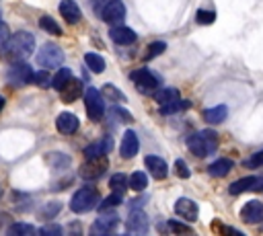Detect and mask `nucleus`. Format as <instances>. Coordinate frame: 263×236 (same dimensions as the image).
I'll return each instance as SVG.
<instances>
[{
    "mask_svg": "<svg viewBox=\"0 0 263 236\" xmlns=\"http://www.w3.org/2000/svg\"><path fill=\"white\" fill-rule=\"evenodd\" d=\"M107 166H109L107 156L86 158V162L78 168V174H80V179H84V181H95V179H99V176H103V174H105Z\"/></svg>",
    "mask_w": 263,
    "mask_h": 236,
    "instance_id": "nucleus-8",
    "label": "nucleus"
},
{
    "mask_svg": "<svg viewBox=\"0 0 263 236\" xmlns=\"http://www.w3.org/2000/svg\"><path fill=\"white\" fill-rule=\"evenodd\" d=\"M121 203V193L113 191L107 199H103V203H99V209H111V207H117Z\"/></svg>",
    "mask_w": 263,
    "mask_h": 236,
    "instance_id": "nucleus-39",
    "label": "nucleus"
},
{
    "mask_svg": "<svg viewBox=\"0 0 263 236\" xmlns=\"http://www.w3.org/2000/svg\"><path fill=\"white\" fill-rule=\"evenodd\" d=\"M4 103H6V101H4V96H0V111L4 109Z\"/></svg>",
    "mask_w": 263,
    "mask_h": 236,
    "instance_id": "nucleus-47",
    "label": "nucleus"
},
{
    "mask_svg": "<svg viewBox=\"0 0 263 236\" xmlns=\"http://www.w3.org/2000/svg\"><path fill=\"white\" fill-rule=\"evenodd\" d=\"M82 90H84L82 80L72 78V80L60 90V92H62V101H64V103H74V101H78V99L82 96Z\"/></svg>",
    "mask_w": 263,
    "mask_h": 236,
    "instance_id": "nucleus-20",
    "label": "nucleus"
},
{
    "mask_svg": "<svg viewBox=\"0 0 263 236\" xmlns=\"http://www.w3.org/2000/svg\"><path fill=\"white\" fill-rule=\"evenodd\" d=\"M129 78H132V82L136 84V88H138L140 92H144V94L154 92V90L158 88V84H160V78H158L152 70H148V68L134 70V72L129 74Z\"/></svg>",
    "mask_w": 263,
    "mask_h": 236,
    "instance_id": "nucleus-5",
    "label": "nucleus"
},
{
    "mask_svg": "<svg viewBox=\"0 0 263 236\" xmlns=\"http://www.w3.org/2000/svg\"><path fill=\"white\" fill-rule=\"evenodd\" d=\"M144 166H146L148 172H150L154 179H158V181L166 179V174H168V166H166V162H164L160 156H146V158H144Z\"/></svg>",
    "mask_w": 263,
    "mask_h": 236,
    "instance_id": "nucleus-19",
    "label": "nucleus"
},
{
    "mask_svg": "<svg viewBox=\"0 0 263 236\" xmlns=\"http://www.w3.org/2000/svg\"><path fill=\"white\" fill-rule=\"evenodd\" d=\"M8 39H10V31H8L6 23H2V18H0V47H4L8 43Z\"/></svg>",
    "mask_w": 263,
    "mask_h": 236,
    "instance_id": "nucleus-44",
    "label": "nucleus"
},
{
    "mask_svg": "<svg viewBox=\"0 0 263 236\" xmlns=\"http://www.w3.org/2000/svg\"><path fill=\"white\" fill-rule=\"evenodd\" d=\"M201 135H203V140H205L208 152H210V154H212V152H216V148H218V133H216L214 129H203V131H201Z\"/></svg>",
    "mask_w": 263,
    "mask_h": 236,
    "instance_id": "nucleus-38",
    "label": "nucleus"
},
{
    "mask_svg": "<svg viewBox=\"0 0 263 236\" xmlns=\"http://www.w3.org/2000/svg\"><path fill=\"white\" fill-rule=\"evenodd\" d=\"M70 80H72V70H70V68H60V70L53 74V78H51V88L62 90Z\"/></svg>",
    "mask_w": 263,
    "mask_h": 236,
    "instance_id": "nucleus-26",
    "label": "nucleus"
},
{
    "mask_svg": "<svg viewBox=\"0 0 263 236\" xmlns=\"http://www.w3.org/2000/svg\"><path fill=\"white\" fill-rule=\"evenodd\" d=\"M168 230H171V232H177V234H181V232H191V228H189L187 224H181V222H177V220H168Z\"/></svg>",
    "mask_w": 263,
    "mask_h": 236,
    "instance_id": "nucleus-41",
    "label": "nucleus"
},
{
    "mask_svg": "<svg viewBox=\"0 0 263 236\" xmlns=\"http://www.w3.org/2000/svg\"><path fill=\"white\" fill-rule=\"evenodd\" d=\"M117 224H119V215H117V211H115V207H111V209H101V213H99V218L92 222V226H90V234H109V232H113L115 228H117Z\"/></svg>",
    "mask_w": 263,
    "mask_h": 236,
    "instance_id": "nucleus-7",
    "label": "nucleus"
},
{
    "mask_svg": "<svg viewBox=\"0 0 263 236\" xmlns=\"http://www.w3.org/2000/svg\"><path fill=\"white\" fill-rule=\"evenodd\" d=\"M109 187L117 193H123L127 187H129V176H125L123 172H115L111 179H109Z\"/></svg>",
    "mask_w": 263,
    "mask_h": 236,
    "instance_id": "nucleus-28",
    "label": "nucleus"
},
{
    "mask_svg": "<svg viewBox=\"0 0 263 236\" xmlns=\"http://www.w3.org/2000/svg\"><path fill=\"white\" fill-rule=\"evenodd\" d=\"M10 226V215L8 213H0V232H6Z\"/></svg>",
    "mask_w": 263,
    "mask_h": 236,
    "instance_id": "nucleus-45",
    "label": "nucleus"
},
{
    "mask_svg": "<svg viewBox=\"0 0 263 236\" xmlns=\"http://www.w3.org/2000/svg\"><path fill=\"white\" fill-rule=\"evenodd\" d=\"M125 230L129 234H146L148 232V215L142 209H129Z\"/></svg>",
    "mask_w": 263,
    "mask_h": 236,
    "instance_id": "nucleus-13",
    "label": "nucleus"
},
{
    "mask_svg": "<svg viewBox=\"0 0 263 236\" xmlns=\"http://www.w3.org/2000/svg\"><path fill=\"white\" fill-rule=\"evenodd\" d=\"M175 213L185 220V222H195L197 215H199V209H197V203L193 199H187V197H179L175 201Z\"/></svg>",
    "mask_w": 263,
    "mask_h": 236,
    "instance_id": "nucleus-12",
    "label": "nucleus"
},
{
    "mask_svg": "<svg viewBox=\"0 0 263 236\" xmlns=\"http://www.w3.org/2000/svg\"><path fill=\"white\" fill-rule=\"evenodd\" d=\"M232 166H234V162L230 160V158H218L216 162H212L210 166H208V172L212 174V176H226L230 170H232Z\"/></svg>",
    "mask_w": 263,
    "mask_h": 236,
    "instance_id": "nucleus-23",
    "label": "nucleus"
},
{
    "mask_svg": "<svg viewBox=\"0 0 263 236\" xmlns=\"http://www.w3.org/2000/svg\"><path fill=\"white\" fill-rule=\"evenodd\" d=\"M4 49V53H6V57H10V60H25V57H29V55H33V49H35V37L31 35V33H27V31H18V33H14L10 39H8V43L2 47Z\"/></svg>",
    "mask_w": 263,
    "mask_h": 236,
    "instance_id": "nucleus-1",
    "label": "nucleus"
},
{
    "mask_svg": "<svg viewBox=\"0 0 263 236\" xmlns=\"http://www.w3.org/2000/svg\"><path fill=\"white\" fill-rule=\"evenodd\" d=\"M84 105H86V115L90 121H99L103 115H105V101H103V94L95 88V86H88L84 90Z\"/></svg>",
    "mask_w": 263,
    "mask_h": 236,
    "instance_id": "nucleus-6",
    "label": "nucleus"
},
{
    "mask_svg": "<svg viewBox=\"0 0 263 236\" xmlns=\"http://www.w3.org/2000/svg\"><path fill=\"white\" fill-rule=\"evenodd\" d=\"M78 125H80L78 117H76L74 113H70V111L60 113L58 119H55V127H58V131H60L62 135H72V133H76V131H78Z\"/></svg>",
    "mask_w": 263,
    "mask_h": 236,
    "instance_id": "nucleus-14",
    "label": "nucleus"
},
{
    "mask_svg": "<svg viewBox=\"0 0 263 236\" xmlns=\"http://www.w3.org/2000/svg\"><path fill=\"white\" fill-rule=\"evenodd\" d=\"M245 191H263V176H242L228 187L230 195H240Z\"/></svg>",
    "mask_w": 263,
    "mask_h": 236,
    "instance_id": "nucleus-11",
    "label": "nucleus"
},
{
    "mask_svg": "<svg viewBox=\"0 0 263 236\" xmlns=\"http://www.w3.org/2000/svg\"><path fill=\"white\" fill-rule=\"evenodd\" d=\"M62 232H64V230H62L60 226H53V224H51V226H43V228L39 230V234H43V236H60Z\"/></svg>",
    "mask_w": 263,
    "mask_h": 236,
    "instance_id": "nucleus-42",
    "label": "nucleus"
},
{
    "mask_svg": "<svg viewBox=\"0 0 263 236\" xmlns=\"http://www.w3.org/2000/svg\"><path fill=\"white\" fill-rule=\"evenodd\" d=\"M101 18L105 21V23H109L111 27L113 25H119L123 18H125V6H123V2L121 0H111V2H107L103 8H101Z\"/></svg>",
    "mask_w": 263,
    "mask_h": 236,
    "instance_id": "nucleus-9",
    "label": "nucleus"
},
{
    "mask_svg": "<svg viewBox=\"0 0 263 236\" xmlns=\"http://www.w3.org/2000/svg\"><path fill=\"white\" fill-rule=\"evenodd\" d=\"M109 37H111L117 45H132V43L138 39L136 31L129 29V27H123V25H113V27L109 29Z\"/></svg>",
    "mask_w": 263,
    "mask_h": 236,
    "instance_id": "nucleus-16",
    "label": "nucleus"
},
{
    "mask_svg": "<svg viewBox=\"0 0 263 236\" xmlns=\"http://www.w3.org/2000/svg\"><path fill=\"white\" fill-rule=\"evenodd\" d=\"M35 62H37L41 68H47V70L58 68V66L64 62V51H62L55 43H45V45H41V49L37 51Z\"/></svg>",
    "mask_w": 263,
    "mask_h": 236,
    "instance_id": "nucleus-4",
    "label": "nucleus"
},
{
    "mask_svg": "<svg viewBox=\"0 0 263 236\" xmlns=\"http://www.w3.org/2000/svg\"><path fill=\"white\" fill-rule=\"evenodd\" d=\"M164 49H166V43H164V41H152V43L148 45V49H146V55H144V60L148 62V60H152V57L160 55Z\"/></svg>",
    "mask_w": 263,
    "mask_h": 236,
    "instance_id": "nucleus-35",
    "label": "nucleus"
},
{
    "mask_svg": "<svg viewBox=\"0 0 263 236\" xmlns=\"http://www.w3.org/2000/svg\"><path fill=\"white\" fill-rule=\"evenodd\" d=\"M247 166H249V168L263 166V150H261V152H257V154H253V156L247 160Z\"/></svg>",
    "mask_w": 263,
    "mask_h": 236,
    "instance_id": "nucleus-43",
    "label": "nucleus"
},
{
    "mask_svg": "<svg viewBox=\"0 0 263 236\" xmlns=\"http://www.w3.org/2000/svg\"><path fill=\"white\" fill-rule=\"evenodd\" d=\"M60 14L68 25H76L82 18V10L74 0H62L60 2Z\"/></svg>",
    "mask_w": 263,
    "mask_h": 236,
    "instance_id": "nucleus-18",
    "label": "nucleus"
},
{
    "mask_svg": "<svg viewBox=\"0 0 263 236\" xmlns=\"http://www.w3.org/2000/svg\"><path fill=\"white\" fill-rule=\"evenodd\" d=\"M62 209V203L60 201H49V203H43V207L39 209V218L41 220H53Z\"/></svg>",
    "mask_w": 263,
    "mask_h": 236,
    "instance_id": "nucleus-29",
    "label": "nucleus"
},
{
    "mask_svg": "<svg viewBox=\"0 0 263 236\" xmlns=\"http://www.w3.org/2000/svg\"><path fill=\"white\" fill-rule=\"evenodd\" d=\"M240 218L247 224H259V222H263V203L257 201V199L247 201L242 205V209H240Z\"/></svg>",
    "mask_w": 263,
    "mask_h": 236,
    "instance_id": "nucleus-15",
    "label": "nucleus"
},
{
    "mask_svg": "<svg viewBox=\"0 0 263 236\" xmlns=\"http://www.w3.org/2000/svg\"><path fill=\"white\" fill-rule=\"evenodd\" d=\"M109 150H111V140H109V137H105L103 142L88 144V146L82 150V154H84L86 158H97V156H105Z\"/></svg>",
    "mask_w": 263,
    "mask_h": 236,
    "instance_id": "nucleus-22",
    "label": "nucleus"
},
{
    "mask_svg": "<svg viewBox=\"0 0 263 236\" xmlns=\"http://www.w3.org/2000/svg\"><path fill=\"white\" fill-rule=\"evenodd\" d=\"M226 115H228V109H226V105H216V107H210V109H205L203 111V119L208 121V123H222L224 119H226Z\"/></svg>",
    "mask_w": 263,
    "mask_h": 236,
    "instance_id": "nucleus-24",
    "label": "nucleus"
},
{
    "mask_svg": "<svg viewBox=\"0 0 263 236\" xmlns=\"http://www.w3.org/2000/svg\"><path fill=\"white\" fill-rule=\"evenodd\" d=\"M175 172H177V176L179 179H189V174H191V170H189V166L185 164V160H175Z\"/></svg>",
    "mask_w": 263,
    "mask_h": 236,
    "instance_id": "nucleus-40",
    "label": "nucleus"
},
{
    "mask_svg": "<svg viewBox=\"0 0 263 236\" xmlns=\"http://www.w3.org/2000/svg\"><path fill=\"white\" fill-rule=\"evenodd\" d=\"M35 232H39L35 226H31V224H25V222H16V224H10L8 226V230H6V234L8 236H33Z\"/></svg>",
    "mask_w": 263,
    "mask_h": 236,
    "instance_id": "nucleus-25",
    "label": "nucleus"
},
{
    "mask_svg": "<svg viewBox=\"0 0 263 236\" xmlns=\"http://www.w3.org/2000/svg\"><path fill=\"white\" fill-rule=\"evenodd\" d=\"M33 82V70L25 64V62H16L10 66L8 70V84L10 86H23Z\"/></svg>",
    "mask_w": 263,
    "mask_h": 236,
    "instance_id": "nucleus-10",
    "label": "nucleus"
},
{
    "mask_svg": "<svg viewBox=\"0 0 263 236\" xmlns=\"http://www.w3.org/2000/svg\"><path fill=\"white\" fill-rule=\"evenodd\" d=\"M154 99H156V103L160 105V113H162V115L177 113V111L187 109V107L191 105V103H187V101H181L177 88H158V90L154 92Z\"/></svg>",
    "mask_w": 263,
    "mask_h": 236,
    "instance_id": "nucleus-2",
    "label": "nucleus"
},
{
    "mask_svg": "<svg viewBox=\"0 0 263 236\" xmlns=\"http://www.w3.org/2000/svg\"><path fill=\"white\" fill-rule=\"evenodd\" d=\"M109 119H117L119 123H132V121H134V117H132L125 109H121L119 105H113V107H111V111H109Z\"/></svg>",
    "mask_w": 263,
    "mask_h": 236,
    "instance_id": "nucleus-32",
    "label": "nucleus"
},
{
    "mask_svg": "<svg viewBox=\"0 0 263 236\" xmlns=\"http://www.w3.org/2000/svg\"><path fill=\"white\" fill-rule=\"evenodd\" d=\"M138 150H140V140H138L136 131L127 129V131L123 133V137H121L119 154H121V158H134V156L138 154Z\"/></svg>",
    "mask_w": 263,
    "mask_h": 236,
    "instance_id": "nucleus-17",
    "label": "nucleus"
},
{
    "mask_svg": "<svg viewBox=\"0 0 263 236\" xmlns=\"http://www.w3.org/2000/svg\"><path fill=\"white\" fill-rule=\"evenodd\" d=\"M144 201H146V197H138V199H134V201H129V209H142V205H144Z\"/></svg>",
    "mask_w": 263,
    "mask_h": 236,
    "instance_id": "nucleus-46",
    "label": "nucleus"
},
{
    "mask_svg": "<svg viewBox=\"0 0 263 236\" xmlns=\"http://www.w3.org/2000/svg\"><path fill=\"white\" fill-rule=\"evenodd\" d=\"M84 64L95 72V74H101L103 70H105V60H103V55H99V53H95V51H88L86 55H84Z\"/></svg>",
    "mask_w": 263,
    "mask_h": 236,
    "instance_id": "nucleus-27",
    "label": "nucleus"
},
{
    "mask_svg": "<svg viewBox=\"0 0 263 236\" xmlns=\"http://www.w3.org/2000/svg\"><path fill=\"white\" fill-rule=\"evenodd\" d=\"M146 187H148V176H146V172H142V170L132 172V176H129V189H134V191H144Z\"/></svg>",
    "mask_w": 263,
    "mask_h": 236,
    "instance_id": "nucleus-30",
    "label": "nucleus"
},
{
    "mask_svg": "<svg viewBox=\"0 0 263 236\" xmlns=\"http://www.w3.org/2000/svg\"><path fill=\"white\" fill-rule=\"evenodd\" d=\"M103 94H105L107 99H111V101H119V103L125 101V94H123L117 86H113V84H105V86H103Z\"/></svg>",
    "mask_w": 263,
    "mask_h": 236,
    "instance_id": "nucleus-37",
    "label": "nucleus"
},
{
    "mask_svg": "<svg viewBox=\"0 0 263 236\" xmlns=\"http://www.w3.org/2000/svg\"><path fill=\"white\" fill-rule=\"evenodd\" d=\"M195 21H197L199 25H212V23L216 21V12H214V10H208V8H199V10L195 12Z\"/></svg>",
    "mask_w": 263,
    "mask_h": 236,
    "instance_id": "nucleus-36",
    "label": "nucleus"
},
{
    "mask_svg": "<svg viewBox=\"0 0 263 236\" xmlns=\"http://www.w3.org/2000/svg\"><path fill=\"white\" fill-rule=\"evenodd\" d=\"M97 205H99V191L95 187H82L70 199V209L74 213H86Z\"/></svg>",
    "mask_w": 263,
    "mask_h": 236,
    "instance_id": "nucleus-3",
    "label": "nucleus"
},
{
    "mask_svg": "<svg viewBox=\"0 0 263 236\" xmlns=\"http://www.w3.org/2000/svg\"><path fill=\"white\" fill-rule=\"evenodd\" d=\"M39 27L45 31V33H49V35H62V27L51 18V16H41L39 18Z\"/></svg>",
    "mask_w": 263,
    "mask_h": 236,
    "instance_id": "nucleus-31",
    "label": "nucleus"
},
{
    "mask_svg": "<svg viewBox=\"0 0 263 236\" xmlns=\"http://www.w3.org/2000/svg\"><path fill=\"white\" fill-rule=\"evenodd\" d=\"M47 162H49L53 168H66V166L70 164V158H68L66 154H62V152H51V154L47 156Z\"/></svg>",
    "mask_w": 263,
    "mask_h": 236,
    "instance_id": "nucleus-34",
    "label": "nucleus"
},
{
    "mask_svg": "<svg viewBox=\"0 0 263 236\" xmlns=\"http://www.w3.org/2000/svg\"><path fill=\"white\" fill-rule=\"evenodd\" d=\"M187 148H189L195 156H199V158H203V156L210 154V152H208V146H205V140H203V135H201V131H199V133H193V135L187 137Z\"/></svg>",
    "mask_w": 263,
    "mask_h": 236,
    "instance_id": "nucleus-21",
    "label": "nucleus"
},
{
    "mask_svg": "<svg viewBox=\"0 0 263 236\" xmlns=\"http://www.w3.org/2000/svg\"><path fill=\"white\" fill-rule=\"evenodd\" d=\"M51 78L53 76H49L47 68H43V70H39V72L33 74V84H37L39 88H47V86H51Z\"/></svg>",
    "mask_w": 263,
    "mask_h": 236,
    "instance_id": "nucleus-33",
    "label": "nucleus"
}]
</instances>
